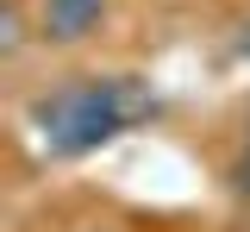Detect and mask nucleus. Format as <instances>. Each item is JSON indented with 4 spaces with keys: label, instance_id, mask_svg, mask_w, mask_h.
<instances>
[{
    "label": "nucleus",
    "instance_id": "obj_1",
    "mask_svg": "<svg viewBox=\"0 0 250 232\" xmlns=\"http://www.w3.org/2000/svg\"><path fill=\"white\" fill-rule=\"evenodd\" d=\"M131 113H138V94L125 82H75L38 107V126H44L50 151H88L100 138H113Z\"/></svg>",
    "mask_w": 250,
    "mask_h": 232
},
{
    "label": "nucleus",
    "instance_id": "obj_2",
    "mask_svg": "<svg viewBox=\"0 0 250 232\" xmlns=\"http://www.w3.org/2000/svg\"><path fill=\"white\" fill-rule=\"evenodd\" d=\"M100 19V0H44V32L50 38H88Z\"/></svg>",
    "mask_w": 250,
    "mask_h": 232
}]
</instances>
